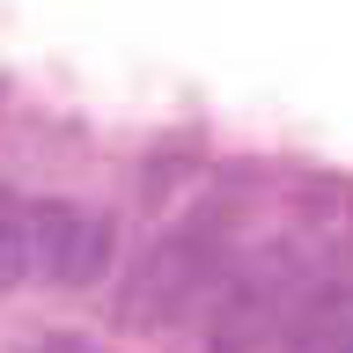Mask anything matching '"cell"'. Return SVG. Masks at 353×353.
I'll return each mask as SVG.
<instances>
[{
  "instance_id": "3",
  "label": "cell",
  "mask_w": 353,
  "mask_h": 353,
  "mask_svg": "<svg viewBox=\"0 0 353 353\" xmlns=\"http://www.w3.org/2000/svg\"><path fill=\"white\" fill-rule=\"evenodd\" d=\"M110 250H118V221L96 214V206H66V199H44L30 206V272L52 287H96L110 272Z\"/></svg>"
},
{
  "instance_id": "2",
  "label": "cell",
  "mask_w": 353,
  "mask_h": 353,
  "mask_svg": "<svg viewBox=\"0 0 353 353\" xmlns=\"http://www.w3.org/2000/svg\"><path fill=\"white\" fill-rule=\"evenodd\" d=\"M302 280H309V250L302 243H265L258 258L228 280L214 324H206V353H258L265 339H280V331L294 324L302 294H309Z\"/></svg>"
},
{
  "instance_id": "1",
  "label": "cell",
  "mask_w": 353,
  "mask_h": 353,
  "mask_svg": "<svg viewBox=\"0 0 353 353\" xmlns=\"http://www.w3.org/2000/svg\"><path fill=\"white\" fill-rule=\"evenodd\" d=\"M221 258H228V214H221V206L176 221L170 236L132 265L118 316H125V324H170V316H184V309L206 294V280L221 272Z\"/></svg>"
},
{
  "instance_id": "4",
  "label": "cell",
  "mask_w": 353,
  "mask_h": 353,
  "mask_svg": "<svg viewBox=\"0 0 353 353\" xmlns=\"http://www.w3.org/2000/svg\"><path fill=\"white\" fill-rule=\"evenodd\" d=\"M30 280V206H0V287Z\"/></svg>"
}]
</instances>
